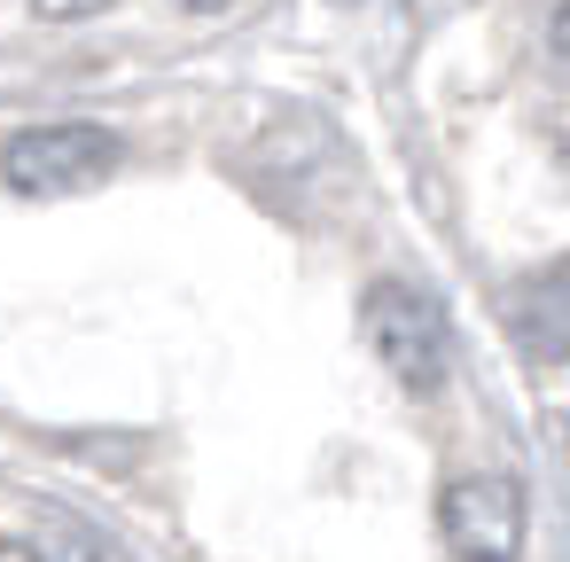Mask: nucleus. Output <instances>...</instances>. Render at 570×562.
Returning <instances> with one entry per match:
<instances>
[{
    "label": "nucleus",
    "instance_id": "f257e3e1",
    "mask_svg": "<svg viewBox=\"0 0 570 562\" xmlns=\"http://www.w3.org/2000/svg\"><path fill=\"white\" fill-rule=\"evenodd\" d=\"M118 134L110 126H32L17 134L9 149H0V180H9L17 196H87L118 172Z\"/></svg>",
    "mask_w": 570,
    "mask_h": 562
},
{
    "label": "nucleus",
    "instance_id": "f03ea898",
    "mask_svg": "<svg viewBox=\"0 0 570 562\" xmlns=\"http://www.w3.org/2000/svg\"><path fill=\"white\" fill-rule=\"evenodd\" d=\"M360 328L375 344V359L406 383V391H438L445 383V321L414 282H375L360 297Z\"/></svg>",
    "mask_w": 570,
    "mask_h": 562
},
{
    "label": "nucleus",
    "instance_id": "7ed1b4c3",
    "mask_svg": "<svg viewBox=\"0 0 570 562\" xmlns=\"http://www.w3.org/2000/svg\"><path fill=\"white\" fill-rule=\"evenodd\" d=\"M438 531L461 562H515L523 554V484L515 476H461L438 500Z\"/></svg>",
    "mask_w": 570,
    "mask_h": 562
},
{
    "label": "nucleus",
    "instance_id": "20e7f679",
    "mask_svg": "<svg viewBox=\"0 0 570 562\" xmlns=\"http://www.w3.org/2000/svg\"><path fill=\"white\" fill-rule=\"evenodd\" d=\"M508 328L531 359H570V266L523 274L508 289Z\"/></svg>",
    "mask_w": 570,
    "mask_h": 562
},
{
    "label": "nucleus",
    "instance_id": "39448f33",
    "mask_svg": "<svg viewBox=\"0 0 570 562\" xmlns=\"http://www.w3.org/2000/svg\"><path fill=\"white\" fill-rule=\"evenodd\" d=\"M32 562H110V546H102L87 523L48 515V523H40V539H32Z\"/></svg>",
    "mask_w": 570,
    "mask_h": 562
},
{
    "label": "nucleus",
    "instance_id": "423d86ee",
    "mask_svg": "<svg viewBox=\"0 0 570 562\" xmlns=\"http://www.w3.org/2000/svg\"><path fill=\"white\" fill-rule=\"evenodd\" d=\"M40 17H56V24H87V17H102L110 0H32Z\"/></svg>",
    "mask_w": 570,
    "mask_h": 562
},
{
    "label": "nucleus",
    "instance_id": "0eeeda50",
    "mask_svg": "<svg viewBox=\"0 0 570 562\" xmlns=\"http://www.w3.org/2000/svg\"><path fill=\"white\" fill-rule=\"evenodd\" d=\"M554 56L570 63V0H562V9H554Z\"/></svg>",
    "mask_w": 570,
    "mask_h": 562
},
{
    "label": "nucleus",
    "instance_id": "6e6552de",
    "mask_svg": "<svg viewBox=\"0 0 570 562\" xmlns=\"http://www.w3.org/2000/svg\"><path fill=\"white\" fill-rule=\"evenodd\" d=\"M180 9H196V17H219V9H235V0H180Z\"/></svg>",
    "mask_w": 570,
    "mask_h": 562
},
{
    "label": "nucleus",
    "instance_id": "1a4fd4ad",
    "mask_svg": "<svg viewBox=\"0 0 570 562\" xmlns=\"http://www.w3.org/2000/svg\"><path fill=\"white\" fill-rule=\"evenodd\" d=\"M0 562H32V546H0Z\"/></svg>",
    "mask_w": 570,
    "mask_h": 562
}]
</instances>
